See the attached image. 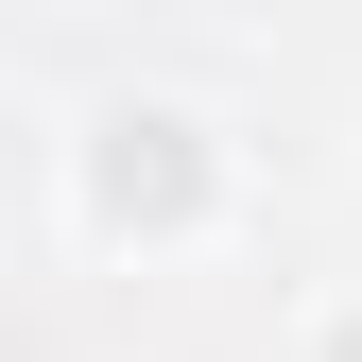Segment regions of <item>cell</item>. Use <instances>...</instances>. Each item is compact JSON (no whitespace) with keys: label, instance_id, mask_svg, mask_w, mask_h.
<instances>
[{"label":"cell","instance_id":"1","mask_svg":"<svg viewBox=\"0 0 362 362\" xmlns=\"http://www.w3.org/2000/svg\"><path fill=\"white\" fill-rule=\"evenodd\" d=\"M259 224V156L207 86H86L69 139H52V242L104 259V276H190Z\"/></svg>","mask_w":362,"mask_h":362},{"label":"cell","instance_id":"2","mask_svg":"<svg viewBox=\"0 0 362 362\" xmlns=\"http://www.w3.org/2000/svg\"><path fill=\"white\" fill-rule=\"evenodd\" d=\"M276 362H362V276H310L276 310Z\"/></svg>","mask_w":362,"mask_h":362}]
</instances>
